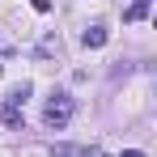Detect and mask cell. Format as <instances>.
I'll use <instances>...</instances> for the list:
<instances>
[{
  "instance_id": "obj_1",
  "label": "cell",
  "mask_w": 157,
  "mask_h": 157,
  "mask_svg": "<svg viewBox=\"0 0 157 157\" xmlns=\"http://www.w3.org/2000/svg\"><path fill=\"white\" fill-rule=\"evenodd\" d=\"M68 119H72V94H64V89H55L51 102H47V110H43V123L47 128H68Z\"/></svg>"
},
{
  "instance_id": "obj_2",
  "label": "cell",
  "mask_w": 157,
  "mask_h": 157,
  "mask_svg": "<svg viewBox=\"0 0 157 157\" xmlns=\"http://www.w3.org/2000/svg\"><path fill=\"white\" fill-rule=\"evenodd\" d=\"M106 38H110V34H106V26H89L85 34H81V43H85L89 51H98V47H106Z\"/></svg>"
},
{
  "instance_id": "obj_3",
  "label": "cell",
  "mask_w": 157,
  "mask_h": 157,
  "mask_svg": "<svg viewBox=\"0 0 157 157\" xmlns=\"http://www.w3.org/2000/svg\"><path fill=\"white\" fill-rule=\"evenodd\" d=\"M0 119H4L9 128H21V106H13V102H0Z\"/></svg>"
},
{
  "instance_id": "obj_4",
  "label": "cell",
  "mask_w": 157,
  "mask_h": 157,
  "mask_svg": "<svg viewBox=\"0 0 157 157\" xmlns=\"http://www.w3.org/2000/svg\"><path fill=\"white\" fill-rule=\"evenodd\" d=\"M149 4H153V0H132L128 13H123V21H140V17H149Z\"/></svg>"
},
{
  "instance_id": "obj_5",
  "label": "cell",
  "mask_w": 157,
  "mask_h": 157,
  "mask_svg": "<svg viewBox=\"0 0 157 157\" xmlns=\"http://www.w3.org/2000/svg\"><path fill=\"white\" fill-rule=\"evenodd\" d=\"M30 94H34V85H30V81H21V85H17V89H13V94H9V98H4V102H13V106H21L30 98Z\"/></svg>"
},
{
  "instance_id": "obj_6",
  "label": "cell",
  "mask_w": 157,
  "mask_h": 157,
  "mask_svg": "<svg viewBox=\"0 0 157 157\" xmlns=\"http://www.w3.org/2000/svg\"><path fill=\"white\" fill-rule=\"evenodd\" d=\"M51 157H85V149H81V144H55Z\"/></svg>"
},
{
  "instance_id": "obj_7",
  "label": "cell",
  "mask_w": 157,
  "mask_h": 157,
  "mask_svg": "<svg viewBox=\"0 0 157 157\" xmlns=\"http://www.w3.org/2000/svg\"><path fill=\"white\" fill-rule=\"evenodd\" d=\"M34 4V13H51V0H30Z\"/></svg>"
},
{
  "instance_id": "obj_8",
  "label": "cell",
  "mask_w": 157,
  "mask_h": 157,
  "mask_svg": "<svg viewBox=\"0 0 157 157\" xmlns=\"http://www.w3.org/2000/svg\"><path fill=\"white\" fill-rule=\"evenodd\" d=\"M85 157H110V153H102V149H85Z\"/></svg>"
},
{
  "instance_id": "obj_9",
  "label": "cell",
  "mask_w": 157,
  "mask_h": 157,
  "mask_svg": "<svg viewBox=\"0 0 157 157\" xmlns=\"http://www.w3.org/2000/svg\"><path fill=\"white\" fill-rule=\"evenodd\" d=\"M123 157H144V153H140V149H128V153H123Z\"/></svg>"
}]
</instances>
